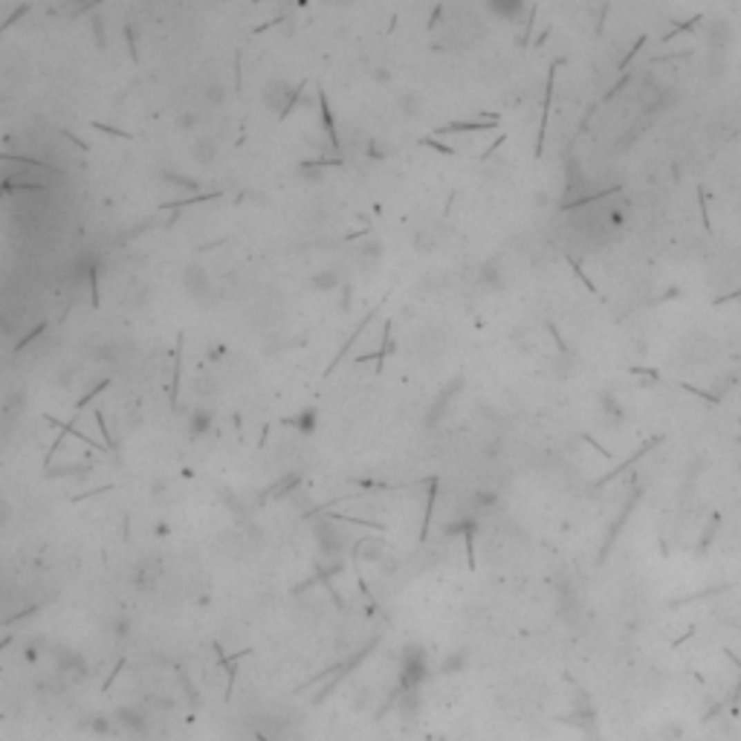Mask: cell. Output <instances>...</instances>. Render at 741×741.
I'll return each mask as SVG.
<instances>
[{
    "label": "cell",
    "mask_w": 741,
    "mask_h": 741,
    "mask_svg": "<svg viewBox=\"0 0 741 741\" xmlns=\"http://www.w3.org/2000/svg\"><path fill=\"white\" fill-rule=\"evenodd\" d=\"M334 284H339L334 272H325V276H319V281H316V287H334Z\"/></svg>",
    "instance_id": "4"
},
{
    "label": "cell",
    "mask_w": 741,
    "mask_h": 741,
    "mask_svg": "<svg viewBox=\"0 0 741 741\" xmlns=\"http://www.w3.org/2000/svg\"><path fill=\"white\" fill-rule=\"evenodd\" d=\"M194 125V113H183V119H180V128H191Z\"/></svg>",
    "instance_id": "7"
},
{
    "label": "cell",
    "mask_w": 741,
    "mask_h": 741,
    "mask_svg": "<svg viewBox=\"0 0 741 741\" xmlns=\"http://www.w3.org/2000/svg\"><path fill=\"white\" fill-rule=\"evenodd\" d=\"M209 423H211V417H209L206 412H198V414H194V420H191V432H203V429H209Z\"/></svg>",
    "instance_id": "3"
},
{
    "label": "cell",
    "mask_w": 741,
    "mask_h": 741,
    "mask_svg": "<svg viewBox=\"0 0 741 741\" xmlns=\"http://www.w3.org/2000/svg\"><path fill=\"white\" fill-rule=\"evenodd\" d=\"M198 160L200 162H211V160H215V142H211V139H200L198 142Z\"/></svg>",
    "instance_id": "1"
},
{
    "label": "cell",
    "mask_w": 741,
    "mask_h": 741,
    "mask_svg": "<svg viewBox=\"0 0 741 741\" xmlns=\"http://www.w3.org/2000/svg\"><path fill=\"white\" fill-rule=\"evenodd\" d=\"M206 102H211V104H215V102H223V90H220V87H211L209 93H206Z\"/></svg>",
    "instance_id": "5"
},
{
    "label": "cell",
    "mask_w": 741,
    "mask_h": 741,
    "mask_svg": "<svg viewBox=\"0 0 741 741\" xmlns=\"http://www.w3.org/2000/svg\"><path fill=\"white\" fill-rule=\"evenodd\" d=\"M426 145H432V148H437V151H441V154H455V151H452L449 145H441V142H434V139H426Z\"/></svg>",
    "instance_id": "6"
},
{
    "label": "cell",
    "mask_w": 741,
    "mask_h": 741,
    "mask_svg": "<svg viewBox=\"0 0 741 741\" xmlns=\"http://www.w3.org/2000/svg\"><path fill=\"white\" fill-rule=\"evenodd\" d=\"M490 128H492V122H455L443 131H490Z\"/></svg>",
    "instance_id": "2"
}]
</instances>
